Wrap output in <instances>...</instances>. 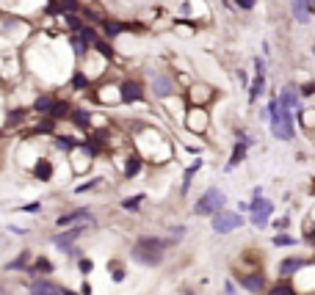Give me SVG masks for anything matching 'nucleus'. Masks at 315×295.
I'll use <instances>...</instances> for the list:
<instances>
[{"mask_svg":"<svg viewBox=\"0 0 315 295\" xmlns=\"http://www.w3.org/2000/svg\"><path fill=\"white\" fill-rule=\"evenodd\" d=\"M268 127L277 141H293L296 138V111H288L280 105L277 94L268 97Z\"/></svg>","mask_w":315,"mask_h":295,"instance_id":"1","label":"nucleus"},{"mask_svg":"<svg viewBox=\"0 0 315 295\" xmlns=\"http://www.w3.org/2000/svg\"><path fill=\"white\" fill-rule=\"evenodd\" d=\"M149 94L155 97V100H169V97L177 94V77L172 75L169 69H158L149 75Z\"/></svg>","mask_w":315,"mask_h":295,"instance_id":"2","label":"nucleus"},{"mask_svg":"<svg viewBox=\"0 0 315 295\" xmlns=\"http://www.w3.org/2000/svg\"><path fill=\"white\" fill-rule=\"evenodd\" d=\"M227 207V196H224V190L221 188H216V185H210L208 190H205L199 199H196V204H194V213L196 215H216L219 210H224Z\"/></svg>","mask_w":315,"mask_h":295,"instance_id":"3","label":"nucleus"},{"mask_svg":"<svg viewBox=\"0 0 315 295\" xmlns=\"http://www.w3.org/2000/svg\"><path fill=\"white\" fill-rule=\"evenodd\" d=\"M208 124H210L208 108H202V105H188L185 108L183 127L188 133H194V136H205V133H208Z\"/></svg>","mask_w":315,"mask_h":295,"instance_id":"4","label":"nucleus"},{"mask_svg":"<svg viewBox=\"0 0 315 295\" xmlns=\"http://www.w3.org/2000/svg\"><path fill=\"white\" fill-rule=\"evenodd\" d=\"M246 221H244V215L241 213H230V210H219L216 215H210V226H213V232L216 235H230V232H235V229H241Z\"/></svg>","mask_w":315,"mask_h":295,"instance_id":"5","label":"nucleus"},{"mask_svg":"<svg viewBox=\"0 0 315 295\" xmlns=\"http://www.w3.org/2000/svg\"><path fill=\"white\" fill-rule=\"evenodd\" d=\"M249 213H252V226H268V218L274 215V201L255 196L249 201Z\"/></svg>","mask_w":315,"mask_h":295,"instance_id":"6","label":"nucleus"},{"mask_svg":"<svg viewBox=\"0 0 315 295\" xmlns=\"http://www.w3.org/2000/svg\"><path fill=\"white\" fill-rule=\"evenodd\" d=\"M119 97L125 105H136V102H144V97H147V91H144V83L136 80V77H125V80L119 83Z\"/></svg>","mask_w":315,"mask_h":295,"instance_id":"7","label":"nucleus"},{"mask_svg":"<svg viewBox=\"0 0 315 295\" xmlns=\"http://www.w3.org/2000/svg\"><path fill=\"white\" fill-rule=\"evenodd\" d=\"M185 100H188V105H202V108H208L210 102L216 100V91L210 89L208 83H191L188 91H185Z\"/></svg>","mask_w":315,"mask_h":295,"instance_id":"8","label":"nucleus"},{"mask_svg":"<svg viewBox=\"0 0 315 295\" xmlns=\"http://www.w3.org/2000/svg\"><path fill=\"white\" fill-rule=\"evenodd\" d=\"M86 232V224H77V226H66V229H61L58 235H53V246L58 248V251H69L72 246H75V240Z\"/></svg>","mask_w":315,"mask_h":295,"instance_id":"9","label":"nucleus"},{"mask_svg":"<svg viewBox=\"0 0 315 295\" xmlns=\"http://www.w3.org/2000/svg\"><path fill=\"white\" fill-rule=\"evenodd\" d=\"M72 224H94V213L89 207H77V210H69V213L55 218V226H61V229H66Z\"/></svg>","mask_w":315,"mask_h":295,"instance_id":"10","label":"nucleus"},{"mask_svg":"<svg viewBox=\"0 0 315 295\" xmlns=\"http://www.w3.org/2000/svg\"><path fill=\"white\" fill-rule=\"evenodd\" d=\"M130 257H133V262H138V265L158 268L166 254H163V251H152V248H144V246H133L130 248Z\"/></svg>","mask_w":315,"mask_h":295,"instance_id":"11","label":"nucleus"},{"mask_svg":"<svg viewBox=\"0 0 315 295\" xmlns=\"http://www.w3.org/2000/svg\"><path fill=\"white\" fill-rule=\"evenodd\" d=\"M277 100H280L282 108H288V111H302V94H299V86H293V83H288V86H282V91L277 94Z\"/></svg>","mask_w":315,"mask_h":295,"instance_id":"12","label":"nucleus"},{"mask_svg":"<svg viewBox=\"0 0 315 295\" xmlns=\"http://www.w3.org/2000/svg\"><path fill=\"white\" fill-rule=\"evenodd\" d=\"M291 14L299 25H307L315 14V0H293L291 3Z\"/></svg>","mask_w":315,"mask_h":295,"instance_id":"13","label":"nucleus"},{"mask_svg":"<svg viewBox=\"0 0 315 295\" xmlns=\"http://www.w3.org/2000/svg\"><path fill=\"white\" fill-rule=\"evenodd\" d=\"M238 282L246 293H263L266 290V276L260 271H252V273H238Z\"/></svg>","mask_w":315,"mask_h":295,"instance_id":"14","label":"nucleus"},{"mask_svg":"<svg viewBox=\"0 0 315 295\" xmlns=\"http://www.w3.org/2000/svg\"><path fill=\"white\" fill-rule=\"evenodd\" d=\"M30 295H61V287L55 282H50L47 276H33Z\"/></svg>","mask_w":315,"mask_h":295,"instance_id":"15","label":"nucleus"},{"mask_svg":"<svg viewBox=\"0 0 315 295\" xmlns=\"http://www.w3.org/2000/svg\"><path fill=\"white\" fill-rule=\"evenodd\" d=\"M246 154H249V147L246 144H241V141H235V147H232V154H230V160L224 163V171L230 174V171H235L241 163L246 160Z\"/></svg>","mask_w":315,"mask_h":295,"instance_id":"16","label":"nucleus"},{"mask_svg":"<svg viewBox=\"0 0 315 295\" xmlns=\"http://www.w3.org/2000/svg\"><path fill=\"white\" fill-rule=\"evenodd\" d=\"M307 265H310V260H302V257H288V260L280 262V273H282V276H296V273H302Z\"/></svg>","mask_w":315,"mask_h":295,"instance_id":"17","label":"nucleus"},{"mask_svg":"<svg viewBox=\"0 0 315 295\" xmlns=\"http://www.w3.org/2000/svg\"><path fill=\"white\" fill-rule=\"evenodd\" d=\"M66 122H72L77 130L86 133V130H91V111H86V108H72Z\"/></svg>","mask_w":315,"mask_h":295,"instance_id":"18","label":"nucleus"},{"mask_svg":"<svg viewBox=\"0 0 315 295\" xmlns=\"http://www.w3.org/2000/svg\"><path fill=\"white\" fill-rule=\"evenodd\" d=\"M53 271H55V265L47 260V257H36V260L25 268V273H30V276H50Z\"/></svg>","mask_w":315,"mask_h":295,"instance_id":"19","label":"nucleus"},{"mask_svg":"<svg viewBox=\"0 0 315 295\" xmlns=\"http://www.w3.org/2000/svg\"><path fill=\"white\" fill-rule=\"evenodd\" d=\"M69 47H72V53H75V58H86V55L91 53V44L80 33H72L69 36Z\"/></svg>","mask_w":315,"mask_h":295,"instance_id":"20","label":"nucleus"},{"mask_svg":"<svg viewBox=\"0 0 315 295\" xmlns=\"http://www.w3.org/2000/svg\"><path fill=\"white\" fill-rule=\"evenodd\" d=\"M53 163H50L47 157H39L36 160V165H33V177L36 179H42V182H50V179H53Z\"/></svg>","mask_w":315,"mask_h":295,"instance_id":"21","label":"nucleus"},{"mask_svg":"<svg viewBox=\"0 0 315 295\" xmlns=\"http://www.w3.org/2000/svg\"><path fill=\"white\" fill-rule=\"evenodd\" d=\"M141 168H144V157H141L138 152H133L130 157L125 160V179L138 177V174H141Z\"/></svg>","mask_w":315,"mask_h":295,"instance_id":"22","label":"nucleus"},{"mask_svg":"<svg viewBox=\"0 0 315 295\" xmlns=\"http://www.w3.org/2000/svg\"><path fill=\"white\" fill-rule=\"evenodd\" d=\"M69 111H72V102L69 100H58V97H55V102H53V108H50L47 116L55 119V122H61V119H69Z\"/></svg>","mask_w":315,"mask_h":295,"instance_id":"23","label":"nucleus"},{"mask_svg":"<svg viewBox=\"0 0 315 295\" xmlns=\"http://www.w3.org/2000/svg\"><path fill=\"white\" fill-rule=\"evenodd\" d=\"M202 168V157H194L191 160V165L185 168V174H183V185H180V193H188L191 190V179L196 177V171Z\"/></svg>","mask_w":315,"mask_h":295,"instance_id":"24","label":"nucleus"},{"mask_svg":"<svg viewBox=\"0 0 315 295\" xmlns=\"http://www.w3.org/2000/svg\"><path fill=\"white\" fill-rule=\"evenodd\" d=\"M249 102H257L263 94H266V75H255L252 77V83H249Z\"/></svg>","mask_w":315,"mask_h":295,"instance_id":"25","label":"nucleus"},{"mask_svg":"<svg viewBox=\"0 0 315 295\" xmlns=\"http://www.w3.org/2000/svg\"><path fill=\"white\" fill-rule=\"evenodd\" d=\"M53 102H55V97H53V94H39V97L33 100V105H30V111H33V113H42V116H47L50 108H53Z\"/></svg>","mask_w":315,"mask_h":295,"instance_id":"26","label":"nucleus"},{"mask_svg":"<svg viewBox=\"0 0 315 295\" xmlns=\"http://www.w3.org/2000/svg\"><path fill=\"white\" fill-rule=\"evenodd\" d=\"M69 86H72V91H86L91 86V77L86 75L83 69H75L72 72V77H69Z\"/></svg>","mask_w":315,"mask_h":295,"instance_id":"27","label":"nucleus"},{"mask_svg":"<svg viewBox=\"0 0 315 295\" xmlns=\"http://www.w3.org/2000/svg\"><path fill=\"white\" fill-rule=\"evenodd\" d=\"M61 22H64V28L69 30V33H77V30L86 25V19L80 17V14H61Z\"/></svg>","mask_w":315,"mask_h":295,"instance_id":"28","label":"nucleus"},{"mask_svg":"<svg viewBox=\"0 0 315 295\" xmlns=\"http://www.w3.org/2000/svg\"><path fill=\"white\" fill-rule=\"evenodd\" d=\"M144 199H147L144 193H136V196H130V199H122L119 207L125 210V213H138V210H141V204H144Z\"/></svg>","mask_w":315,"mask_h":295,"instance_id":"29","label":"nucleus"},{"mask_svg":"<svg viewBox=\"0 0 315 295\" xmlns=\"http://www.w3.org/2000/svg\"><path fill=\"white\" fill-rule=\"evenodd\" d=\"M53 144H55V149H61V152H72V149L80 147V141H77V138H69V136H55Z\"/></svg>","mask_w":315,"mask_h":295,"instance_id":"30","label":"nucleus"},{"mask_svg":"<svg viewBox=\"0 0 315 295\" xmlns=\"http://www.w3.org/2000/svg\"><path fill=\"white\" fill-rule=\"evenodd\" d=\"M28 262H30V251H22V254H19V257H14V260L8 262V265H6V271H8V273L25 271V268H28Z\"/></svg>","mask_w":315,"mask_h":295,"instance_id":"31","label":"nucleus"},{"mask_svg":"<svg viewBox=\"0 0 315 295\" xmlns=\"http://www.w3.org/2000/svg\"><path fill=\"white\" fill-rule=\"evenodd\" d=\"M25 119H28V108L11 111V113H8V119H6V127H8V130H14V127H17V124H22Z\"/></svg>","mask_w":315,"mask_h":295,"instance_id":"32","label":"nucleus"},{"mask_svg":"<svg viewBox=\"0 0 315 295\" xmlns=\"http://www.w3.org/2000/svg\"><path fill=\"white\" fill-rule=\"evenodd\" d=\"M268 295H299V290L293 287V284H288V282H280V284H274V287L268 290Z\"/></svg>","mask_w":315,"mask_h":295,"instance_id":"33","label":"nucleus"},{"mask_svg":"<svg viewBox=\"0 0 315 295\" xmlns=\"http://www.w3.org/2000/svg\"><path fill=\"white\" fill-rule=\"evenodd\" d=\"M185 235H188V229H185V226H183V224H174V226H172V229H169V240H172V243H174V246H177V243H180V240H183V237H185Z\"/></svg>","mask_w":315,"mask_h":295,"instance_id":"34","label":"nucleus"},{"mask_svg":"<svg viewBox=\"0 0 315 295\" xmlns=\"http://www.w3.org/2000/svg\"><path fill=\"white\" fill-rule=\"evenodd\" d=\"M77 271L83 273V276H89V273L94 271V262H91L89 257H80V260H77Z\"/></svg>","mask_w":315,"mask_h":295,"instance_id":"35","label":"nucleus"},{"mask_svg":"<svg viewBox=\"0 0 315 295\" xmlns=\"http://www.w3.org/2000/svg\"><path fill=\"white\" fill-rule=\"evenodd\" d=\"M102 182V177H94V179H89V182H83V185H77L75 188V193H86V190H94L97 185Z\"/></svg>","mask_w":315,"mask_h":295,"instance_id":"36","label":"nucleus"},{"mask_svg":"<svg viewBox=\"0 0 315 295\" xmlns=\"http://www.w3.org/2000/svg\"><path fill=\"white\" fill-rule=\"evenodd\" d=\"M299 94L302 97H315V80H307L299 86Z\"/></svg>","mask_w":315,"mask_h":295,"instance_id":"37","label":"nucleus"},{"mask_svg":"<svg viewBox=\"0 0 315 295\" xmlns=\"http://www.w3.org/2000/svg\"><path fill=\"white\" fill-rule=\"evenodd\" d=\"M274 246H296V237H291V235H277V237H274Z\"/></svg>","mask_w":315,"mask_h":295,"instance_id":"38","label":"nucleus"},{"mask_svg":"<svg viewBox=\"0 0 315 295\" xmlns=\"http://www.w3.org/2000/svg\"><path fill=\"white\" fill-rule=\"evenodd\" d=\"M252 64H255V75H266V58L263 55H255Z\"/></svg>","mask_w":315,"mask_h":295,"instance_id":"39","label":"nucleus"},{"mask_svg":"<svg viewBox=\"0 0 315 295\" xmlns=\"http://www.w3.org/2000/svg\"><path fill=\"white\" fill-rule=\"evenodd\" d=\"M232 3H235L241 11H252V8L257 6V0H232Z\"/></svg>","mask_w":315,"mask_h":295,"instance_id":"40","label":"nucleus"},{"mask_svg":"<svg viewBox=\"0 0 315 295\" xmlns=\"http://www.w3.org/2000/svg\"><path fill=\"white\" fill-rule=\"evenodd\" d=\"M125 276H127L125 268H122V265H113V271H111V279H113V282H125Z\"/></svg>","mask_w":315,"mask_h":295,"instance_id":"41","label":"nucleus"},{"mask_svg":"<svg viewBox=\"0 0 315 295\" xmlns=\"http://www.w3.org/2000/svg\"><path fill=\"white\" fill-rule=\"evenodd\" d=\"M19 210H22V213H39V210H42V201H30V204H25V207H19Z\"/></svg>","mask_w":315,"mask_h":295,"instance_id":"42","label":"nucleus"},{"mask_svg":"<svg viewBox=\"0 0 315 295\" xmlns=\"http://www.w3.org/2000/svg\"><path fill=\"white\" fill-rule=\"evenodd\" d=\"M224 293L227 295H238V284L232 282V279H227V282H224Z\"/></svg>","mask_w":315,"mask_h":295,"instance_id":"43","label":"nucleus"},{"mask_svg":"<svg viewBox=\"0 0 315 295\" xmlns=\"http://www.w3.org/2000/svg\"><path fill=\"white\" fill-rule=\"evenodd\" d=\"M288 224H291V215H282V218L280 221H274V229H288Z\"/></svg>","mask_w":315,"mask_h":295,"instance_id":"44","label":"nucleus"},{"mask_svg":"<svg viewBox=\"0 0 315 295\" xmlns=\"http://www.w3.org/2000/svg\"><path fill=\"white\" fill-rule=\"evenodd\" d=\"M66 254H69L72 260H80V257H83V251H80V248H77V246H72L69 251H66Z\"/></svg>","mask_w":315,"mask_h":295,"instance_id":"45","label":"nucleus"},{"mask_svg":"<svg viewBox=\"0 0 315 295\" xmlns=\"http://www.w3.org/2000/svg\"><path fill=\"white\" fill-rule=\"evenodd\" d=\"M235 77H238V83H244V86H249V77H246V72H244V69H238V72H235Z\"/></svg>","mask_w":315,"mask_h":295,"instance_id":"46","label":"nucleus"},{"mask_svg":"<svg viewBox=\"0 0 315 295\" xmlns=\"http://www.w3.org/2000/svg\"><path fill=\"white\" fill-rule=\"evenodd\" d=\"M77 293H80V295H91V284H89V282H83V284H80V290H77Z\"/></svg>","mask_w":315,"mask_h":295,"instance_id":"47","label":"nucleus"},{"mask_svg":"<svg viewBox=\"0 0 315 295\" xmlns=\"http://www.w3.org/2000/svg\"><path fill=\"white\" fill-rule=\"evenodd\" d=\"M266 55H271V44H268V41H263V58H266Z\"/></svg>","mask_w":315,"mask_h":295,"instance_id":"48","label":"nucleus"},{"mask_svg":"<svg viewBox=\"0 0 315 295\" xmlns=\"http://www.w3.org/2000/svg\"><path fill=\"white\" fill-rule=\"evenodd\" d=\"M14 235H28V229H22V226H11Z\"/></svg>","mask_w":315,"mask_h":295,"instance_id":"49","label":"nucleus"},{"mask_svg":"<svg viewBox=\"0 0 315 295\" xmlns=\"http://www.w3.org/2000/svg\"><path fill=\"white\" fill-rule=\"evenodd\" d=\"M61 295H80V293H75V290H66V287H61Z\"/></svg>","mask_w":315,"mask_h":295,"instance_id":"50","label":"nucleus"},{"mask_svg":"<svg viewBox=\"0 0 315 295\" xmlns=\"http://www.w3.org/2000/svg\"><path fill=\"white\" fill-rule=\"evenodd\" d=\"M0 138H3V130H0Z\"/></svg>","mask_w":315,"mask_h":295,"instance_id":"51","label":"nucleus"},{"mask_svg":"<svg viewBox=\"0 0 315 295\" xmlns=\"http://www.w3.org/2000/svg\"><path fill=\"white\" fill-rule=\"evenodd\" d=\"M0 293H3V287H0Z\"/></svg>","mask_w":315,"mask_h":295,"instance_id":"52","label":"nucleus"}]
</instances>
